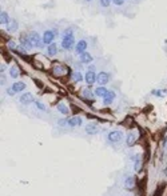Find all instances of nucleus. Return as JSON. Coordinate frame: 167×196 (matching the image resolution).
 I'll use <instances>...</instances> for the list:
<instances>
[{"mask_svg": "<svg viewBox=\"0 0 167 196\" xmlns=\"http://www.w3.org/2000/svg\"><path fill=\"white\" fill-rule=\"evenodd\" d=\"M79 60H80V63H83V64H88L94 60V57H92L91 54H88V52H83V54L79 55Z\"/></svg>", "mask_w": 167, "mask_h": 196, "instance_id": "nucleus-11", "label": "nucleus"}, {"mask_svg": "<svg viewBox=\"0 0 167 196\" xmlns=\"http://www.w3.org/2000/svg\"><path fill=\"white\" fill-rule=\"evenodd\" d=\"M123 139V132L122 131H111L108 132L107 135V140L110 143H114V144H116V143H120Z\"/></svg>", "mask_w": 167, "mask_h": 196, "instance_id": "nucleus-2", "label": "nucleus"}, {"mask_svg": "<svg viewBox=\"0 0 167 196\" xmlns=\"http://www.w3.org/2000/svg\"><path fill=\"white\" fill-rule=\"evenodd\" d=\"M95 95V92H92L90 88H86L84 91H83V96L84 98H87V99H92V96Z\"/></svg>", "mask_w": 167, "mask_h": 196, "instance_id": "nucleus-23", "label": "nucleus"}, {"mask_svg": "<svg viewBox=\"0 0 167 196\" xmlns=\"http://www.w3.org/2000/svg\"><path fill=\"white\" fill-rule=\"evenodd\" d=\"M0 23L3 25H8L10 24V16H8V13L6 12V11H1V13H0Z\"/></svg>", "mask_w": 167, "mask_h": 196, "instance_id": "nucleus-15", "label": "nucleus"}, {"mask_svg": "<svg viewBox=\"0 0 167 196\" xmlns=\"http://www.w3.org/2000/svg\"><path fill=\"white\" fill-rule=\"evenodd\" d=\"M135 140H136V135L134 132H130L128 135H127V137H126V144L128 147H133L134 143H135Z\"/></svg>", "mask_w": 167, "mask_h": 196, "instance_id": "nucleus-16", "label": "nucleus"}, {"mask_svg": "<svg viewBox=\"0 0 167 196\" xmlns=\"http://www.w3.org/2000/svg\"><path fill=\"white\" fill-rule=\"evenodd\" d=\"M35 107L38 108V110L43 111V112H44V111L47 110V108H46V105L43 104V103H41V101H39V100H35Z\"/></svg>", "mask_w": 167, "mask_h": 196, "instance_id": "nucleus-26", "label": "nucleus"}, {"mask_svg": "<svg viewBox=\"0 0 167 196\" xmlns=\"http://www.w3.org/2000/svg\"><path fill=\"white\" fill-rule=\"evenodd\" d=\"M18 28H19V24H18V22H16V20L11 22L10 24L7 25V31H8V32H15Z\"/></svg>", "mask_w": 167, "mask_h": 196, "instance_id": "nucleus-22", "label": "nucleus"}, {"mask_svg": "<svg viewBox=\"0 0 167 196\" xmlns=\"http://www.w3.org/2000/svg\"><path fill=\"white\" fill-rule=\"evenodd\" d=\"M86 48H87V41H86V40H79L78 43H76V45H75L76 54L80 55V54H83V52H86Z\"/></svg>", "mask_w": 167, "mask_h": 196, "instance_id": "nucleus-8", "label": "nucleus"}, {"mask_svg": "<svg viewBox=\"0 0 167 196\" xmlns=\"http://www.w3.org/2000/svg\"><path fill=\"white\" fill-rule=\"evenodd\" d=\"M58 111H59L60 114H63V115H68L69 114V110H68V107H67L64 103H59L58 104Z\"/></svg>", "mask_w": 167, "mask_h": 196, "instance_id": "nucleus-20", "label": "nucleus"}, {"mask_svg": "<svg viewBox=\"0 0 167 196\" xmlns=\"http://www.w3.org/2000/svg\"><path fill=\"white\" fill-rule=\"evenodd\" d=\"M107 93H108V89L104 86H99L98 88L95 89V96H98V98H104Z\"/></svg>", "mask_w": 167, "mask_h": 196, "instance_id": "nucleus-14", "label": "nucleus"}, {"mask_svg": "<svg viewBox=\"0 0 167 196\" xmlns=\"http://www.w3.org/2000/svg\"><path fill=\"white\" fill-rule=\"evenodd\" d=\"M110 3H111V0H100L102 7H108V6H110Z\"/></svg>", "mask_w": 167, "mask_h": 196, "instance_id": "nucleus-29", "label": "nucleus"}, {"mask_svg": "<svg viewBox=\"0 0 167 196\" xmlns=\"http://www.w3.org/2000/svg\"><path fill=\"white\" fill-rule=\"evenodd\" d=\"M10 75H11V77H13V79H16V77H18V75H19V71H18V68H16V67H11Z\"/></svg>", "mask_w": 167, "mask_h": 196, "instance_id": "nucleus-25", "label": "nucleus"}, {"mask_svg": "<svg viewBox=\"0 0 167 196\" xmlns=\"http://www.w3.org/2000/svg\"><path fill=\"white\" fill-rule=\"evenodd\" d=\"M69 35H72V29H71V28H67L66 31L63 32V35H62V38H64V36H69Z\"/></svg>", "mask_w": 167, "mask_h": 196, "instance_id": "nucleus-27", "label": "nucleus"}, {"mask_svg": "<svg viewBox=\"0 0 167 196\" xmlns=\"http://www.w3.org/2000/svg\"><path fill=\"white\" fill-rule=\"evenodd\" d=\"M72 76H74V80H75V82H78V83L83 82V79H84V76H83L80 72H74Z\"/></svg>", "mask_w": 167, "mask_h": 196, "instance_id": "nucleus-24", "label": "nucleus"}, {"mask_svg": "<svg viewBox=\"0 0 167 196\" xmlns=\"http://www.w3.org/2000/svg\"><path fill=\"white\" fill-rule=\"evenodd\" d=\"M134 186H135V179L134 177H127L126 181H124V187L127 190H133Z\"/></svg>", "mask_w": 167, "mask_h": 196, "instance_id": "nucleus-21", "label": "nucleus"}, {"mask_svg": "<svg viewBox=\"0 0 167 196\" xmlns=\"http://www.w3.org/2000/svg\"><path fill=\"white\" fill-rule=\"evenodd\" d=\"M84 80H86V83H87L88 86H92V84L96 82V75H95L94 71H88V72L86 73Z\"/></svg>", "mask_w": 167, "mask_h": 196, "instance_id": "nucleus-10", "label": "nucleus"}, {"mask_svg": "<svg viewBox=\"0 0 167 196\" xmlns=\"http://www.w3.org/2000/svg\"><path fill=\"white\" fill-rule=\"evenodd\" d=\"M56 52H58V45L55 44V43H51V44L48 45V48H47V54L50 55V56H55Z\"/></svg>", "mask_w": 167, "mask_h": 196, "instance_id": "nucleus-18", "label": "nucleus"}, {"mask_svg": "<svg viewBox=\"0 0 167 196\" xmlns=\"http://www.w3.org/2000/svg\"><path fill=\"white\" fill-rule=\"evenodd\" d=\"M54 38H55V33L52 31H46L43 33V43L47 45H50L52 41H54Z\"/></svg>", "mask_w": 167, "mask_h": 196, "instance_id": "nucleus-7", "label": "nucleus"}, {"mask_svg": "<svg viewBox=\"0 0 167 196\" xmlns=\"http://www.w3.org/2000/svg\"><path fill=\"white\" fill-rule=\"evenodd\" d=\"M62 47L66 51H71L72 48H75V38H74V35L64 36L63 40H62Z\"/></svg>", "mask_w": 167, "mask_h": 196, "instance_id": "nucleus-1", "label": "nucleus"}, {"mask_svg": "<svg viewBox=\"0 0 167 196\" xmlns=\"http://www.w3.org/2000/svg\"><path fill=\"white\" fill-rule=\"evenodd\" d=\"M87 1H91V0H87Z\"/></svg>", "mask_w": 167, "mask_h": 196, "instance_id": "nucleus-32", "label": "nucleus"}, {"mask_svg": "<svg viewBox=\"0 0 167 196\" xmlns=\"http://www.w3.org/2000/svg\"><path fill=\"white\" fill-rule=\"evenodd\" d=\"M29 39H31V43H32V47H38V48H41L43 47V38H40L38 32H31L29 33Z\"/></svg>", "mask_w": 167, "mask_h": 196, "instance_id": "nucleus-3", "label": "nucleus"}, {"mask_svg": "<svg viewBox=\"0 0 167 196\" xmlns=\"http://www.w3.org/2000/svg\"><path fill=\"white\" fill-rule=\"evenodd\" d=\"M115 98H116V93H115V91H108V93L106 96H104V100H103V103L106 105H108V104H111L114 100H115Z\"/></svg>", "mask_w": 167, "mask_h": 196, "instance_id": "nucleus-13", "label": "nucleus"}, {"mask_svg": "<svg viewBox=\"0 0 167 196\" xmlns=\"http://www.w3.org/2000/svg\"><path fill=\"white\" fill-rule=\"evenodd\" d=\"M133 160H134V169H135L136 172L140 169V165H142V161H140V156L139 155H135L133 158Z\"/></svg>", "mask_w": 167, "mask_h": 196, "instance_id": "nucleus-19", "label": "nucleus"}, {"mask_svg": "<svg viewBox=\"0 0 167 196\" xmlns=\"http://www.w3.org/2000/svg\"><path fill=\"white\" fill-rule=\"evenodd\" d=\"M99 132V127L94 123H90L86 126V133L87 135H96Z\"/></svg>", "mask_w": 167, "mask_h": 196, "instance_id": "nucleus-9", "label": "nucleus"}, {"mask_svg": "<svg viewBox=\"0 0 167 196\" xmlns=\"http://www.w3.org/2000/svg\"><path fill=\"white\" fill-rule=\"evenodd\" d=\"M7 93H8V95H11V96H12L13 93H16V92L13 91V88H12V87H11V88H8V89H7Z\"/></svg>", "mask_w": 167, "mask_h": 196, "instance_id": "nucleus-31", "label": "nucleus"}, {"mask_svg": "<svg viewBox=\"0 0 167 196\" xmlns=\"http://www.w3.org/2000/svg\"><path fill=\"white\" fill-rule=\"evenodd\" d=\"M20 103L24 104V105H28V104H31V103H35V99H34V96H32V93H29V92L23 93L22 98H20Z\"/></svg>", "mask_w": 167, "mask_h": 196, "instance_id": "nucleus-6", "label": "nucleus"}, {"mask_svg": "<svg viewBox=\"0 0 167 196\" xmlns=\"http://www.w3.org/2000/svg\"><path fill=\"white\" fill-rule=\"evenodd\" d=\"M20 43H22V45L24 47L25 51H29L32 48L31 39H29V35H27V33H22V36H20Z\"/></svg>", "mask_w": 167, "mask_h": 196, "instance_id": "nucleus-4", "label": "nucleus"}, {"mask_svg": "<svg viewBox=\"0 0 167 196\" xmlns=\"http://www.w3.org/2000/svg\"><path fill=\"white\" fill-rule=\"evenodd\" d=\"M96 82L99 83V86H104L110 82V75L107 72H100L96 75Z\"/></svg>", "mask_w": 167, "mask_h": 196, "instance_id": "nucleus-5", "label": "nucleus"}, {"mask_svg": "<svg viewBox=\"0 0 167 196\" xmlns=\"http://www.w3.org/2000/svg\"><path fill=\"white\" fill-rule=\"evenodd\" d=\"M114 4H116V6H122L123 3H124V0H111Z\"/></svg>", "mask_w": 167, "mask_h": 196, "instance_id": "nucleus-30", "label": "nucleus"}, {"mask_svg": "<svg viewBox=\"0 0 167 196\" xmlns=\"http://www.w3.org/2000/svg\"><path fill=\"white\" fill-rule=\"evenodd\" d=\"M8 47H10L11 50H18V48H19L18 45H16L15 41H10V43H8Z\"/></svg>", "mask_w": 167, "mask_h": 196, "instance_id": "nucleus-28", "label": "nucleus"}, {"mask_svg": "<svg viewBox=\"0 0 167 196\" xmlns=\"http://www.w3.org/2000/svg\"><path fill=\"white\" fill-rule=\"evenodd\" d=\"M12 88H13V91H15V92H22V91H24L25 84L23 82H15V83H13V86H12Z\"/></svg>", "mask_w": 167, "mask_h": 196, "instance_id": "nucleus-17", "label": "nucleus"}, {"mask_svg": "<svg viewBox=\"0 0 167 196\" xmlns=\"http://www.w3.org/2000/svg\"><path fill=\"white\" fill-rule=\"evenodd\" d=\"M68 126L69 127H78V126H82L83 124V119L80 116H74L71 119H68Z\"/></svg>", "mask_w": 167, "mask_h": 196, "instance_id": "nucleus-12", "label": "nucleus"}]
</instances>
